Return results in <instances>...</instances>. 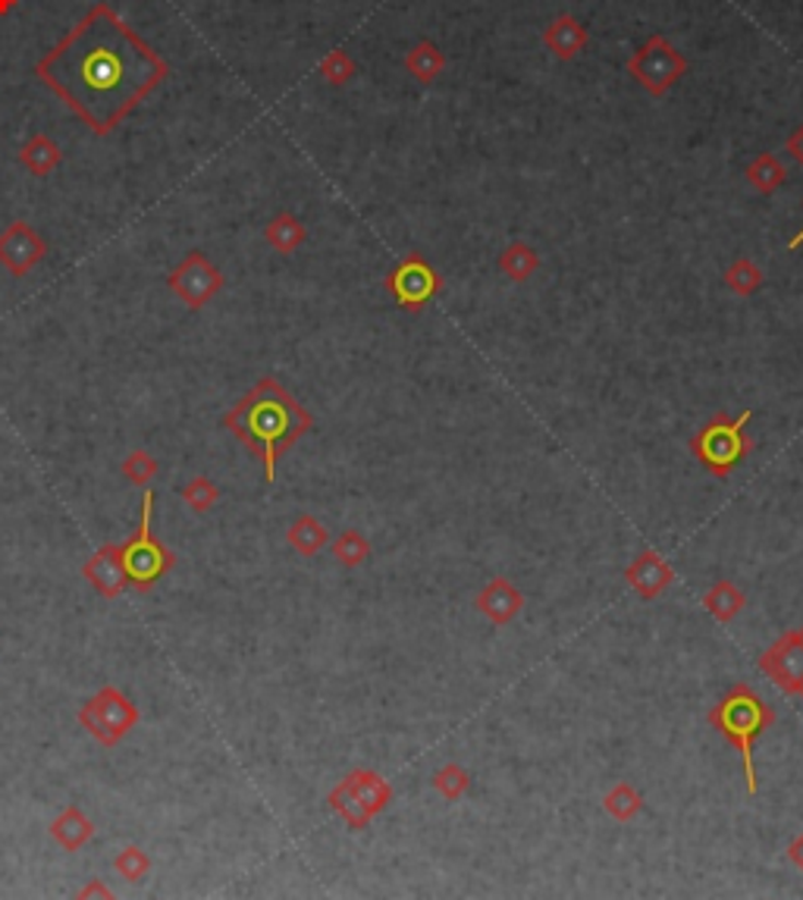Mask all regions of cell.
<instances>
[{
  "instance_id": "1",
  "label": "cell",
  "mask_w": 803,
  "mask_h": 900,
  "mask_svg": "<svg viewBox=\"0 0 803 900\" xmlns=\"http://www.w3.org/2000/svg\"><path fill=\"white\" fill-rule=\"evenodd\" d=\"M38 75L95 132H110L160 82L164 63L100 3L38 63Z\"/></svg>"
},
{
  "instance_id": "2",
  "label": "cell",
  "mask_w": 803,
  "mask_h": 900,
  "mask_svg": "<svg viewBox=\"0 0 803 900\" xmlns=\"http://www.w3.org/2000/svg\"><path fill=\"white\" fill-rule=\"evenodd\" d=\"M239 415H242V424H245L242 430H245L249 443L261 446L264 465H267V477L274 480L279 452L289 449L301 433L311 427V415L286 389H279L274 380H264L245 399Z\"/></svg>"
},
{
  "instance_id": "3",
  "label": "cell",
  "mask_w": 803,
  "mask_h": 900,
  "mask_svg": "<svg viewBox=\"0 0 803 900\" xmlns=\"http://www.w3.org/2000/svg\"><path fill=\"white\" fill-rule=\"evenodd\" d=\"M776 722V709L753 691L751 684H734L722 700L709 709V725L716 728L734 751L741 753L744 763V778H747V794L759 791L756 778V763H753V747L756 737Z\"/></svg>"
},
{
  "instance_id": "4",
  "label": "cell",
  "mask_w": 803,
  "mask_h": 900,
  "mask_svg": "<svg viewBox=\"0 0 803 900\" xmlns=\"http://www.w3.org/2000/svg\"><path fill=\"white\" fill-rule=\"evenodd\" d=\"M747 424H751V411H741L738 418L716 415L709 424H703L694 433V440H691L694 458L700 461L709 475L728 477L751 452V440L744 433Z\"/></svg>"
},
{
  "instance_id": "5",
  "label": "cell",
  "mask_w": 803,
  "mask_h": 900,
  "mask_svg": "<svg viewBox=\"0 0 803 900\" xmlns=\"http://www.w3.org/2000/svg\"><path fill=\"white\" fill-rule=\"evenodd\" d=\"M627 73L634 75L652 98L666 95L681 75L687 73V57L662 35H650L640 48L631 53Z\"/></svg>"
},
{
  "instance_id": "6",
  "label": "cell",
  "mask_w": 803,
  "mask_h": 900,
  "mask_svg": "<svg viewBox=\"0 0 803 900\" xmlns=\"http://www.w3.org/2000/svg\"><path fill=\"white\" fill-rule=\"evenodd\" d=\"M386 289L393 292V299L399 301L405 311H421L427 301L443 289V279L427 264V257L405 254L399 267L386 276Z\"/></svg>"
},
{
  "instance_id": "7",
  "label": "cell",
  "mask_w": 803,
  "mask_h": 900,
  "mask_svg": "<svg viewBox=\"0 0 803 900\" xmlns=\"http://www.w3.org/2000/svg\"><path fill=\"white\" fill-rule=\"evenodd\" d=\"M759 672L772 677L784 694L803 697V627L781 634L769 650L759 656Z\"/></svg>"
},
{
  "instance_id": "8",
  "label": "cell",
  "mask_w": 803,
  "mask_h": 900,
  "mask_svg": "<svg viewBox=\"0 0 803 900\" xmlns=\"http://www.w3.org/2000/svg\"><path fill=\"white\" fill-rule=\"evenodd\" d=\"M477 612L490 622V625L505 627L512 625L522 609H525V593L508 580V577H493L480 593H477Z\"/></svg>"
},
{
  "instance_id": "9",
  "label": "cell",
  "mask_w": 803,
  "mask_h": 900,
  "mask_svg": "<svg viewBox=\"0 0 803 900\" xmlns=\"http://www.w3.org/2000/svg\"><path fill=\"white\" fill-rule=\"evenodd\" d=\"M625 580L640 600H656L675 580V572H672V565L659 552L644 550L640 555H634V562L625 568Z\"/></svg>"
},
{
  "instance_id": "10",
  "label": "cell",
  "mask_w": 803,
  "mask_h": 900,
  "mask_svg": "<svg viewBox=\"0 0 803 900\" xmlns=\"http://www.w3.org/2000/svg\"><path fill=\"white\" fill-rule=\"evenodd\" d=\"M151 493L145 496V518H142V537L125 550L123 555V572L135 577V580H154L157 572L164 568V550L151 540Z\"/></svg>"
},
{
  "instance_id": "11",
  "label": "cell",
  "mask_w": 803,
  "mask_h": 900,
  "mask_svg": "<svg viewBox=\"0 0 803 900\" xmlns=\"http://www.w3.org/2000/svg\"><path fill=\"white\" fill-rule=\"evenodd\" d=\"M339 784L349 791L355 801L361 803V809H364L371 819L380 816V813L389 806V801H393L389 781L380 776V772H374V769H355V772H349Z\"/></svg>"
},
{
  "instance_id": "12",
  "label": "cell",
  "mask_w": 803,
  "mask_h": 900,
  "mask_svg": "<svg viewBox=\"0 0 803 900\" xmlns=\"http://www.w3.org/2000/svg\"><path fill=\"white\" fill-rule=\"evenodd\" d=\"M587 28L577 23L572 13H565V16H559V20H552L550 25H547V32H543V45L559 57V60H575L580 50L587 48Z\"/></svg>"
},
{
  "instance_id": "13",
  "label": "cell",
  "mask_w": 803,
  "mask_h": 900,
  "mask_svg": "<svg viewBox=\"0 0 803 900\" xmlns=\"http://www.w3.org/2000/svg\"><path fill=\"white\" fill-rule=\"evenodd\" d=\"M703 605H706V612L716 619V622H722V625H728V622H734L738 619V612L747 605V597H744V590H738V584L734 580H719L706 597H703Z\"/></svg>"
},
{
  "instance_id": "14",
  "label": "cell",
  "mask_w": 803,
  "mask_h": 900,
  "mask_svg": "<svg viewBox=\"0 0 803 900\" xmlns=\"http://www.w3.org/2000/svg\"><path fill=\"white\" fill-rule=\"evenodd\" d=\"M602 809H606V816H612L615 823H631V819H637L640 809H644V794H640L631 781H619V784H612V788L606 791Z\"/></svg>"
},
{
  "instance_id": "15",
  "label": "cell",
  "mask_w": 803,
  "mask_h": 900,
  "mask_svg": "<svg viewBox=\"0 0 803 900\" xmlns=\"http://www.w3.org/2000/svg\"><path fill=\"white\" fill-rule=\"evenodd\" d=\"M443 67H446V57H443V50L436 48L433 41H418L415 48L408 50V57H405V70L415 75L418 82H424V85H430L436 75L443 73Z\"/></svg>"
},
{
  "instance_id": "16",
  "label": "cell",
  "mask_w": 803,
  "mask_h": 900,
  "mask_svg": "<svg viewBox=\"0 0 803 900\" xmlns=\"http://www.w3.org/2000/svg\"><path fill=\"white\" fill-rule=\"evenodd\" d=\"M784 176H788L784 164L778 160L776 154H769V151H766V154H759L751 167H747V179H751V185L756 189V192H763V195H772V192H778V189H781V182H784Z\"/></svg>"
},
{
  "instance_id": "17",
  "label": "cell",
  "mask_w": 803,
  "mask_h": 900,
  "mask_svg": "<svg viewBox=\"0 0 803 900\" xmlns=\"http://www.w3.org/2000/svg\"><path fill=\"white\" fill-rule=\"evenodd\" d=\"M537 267H540V254L530 249V245H525V242H515V245H508L500 254V271L508 279H515V283L530 279V276L537 274Z\"/></svg>"
},
{
  "instance_id": "18",
  "label": "cell",
  "mask_w": 803,
  "mask_h": 900,
  "mask_svg": "<svg viewBox=\"0 0 803 900\" xmlns=\"http://www.w3.org/2000/svg\"><path fill=\"white\" fill-rule=\"evenodd\" d=\"M433 791L450 803H458L471 791V772L458 763H446L433 772Z\"/></svg>"
},
{
  "instance_id": "19",
  "label": "cell",
  "mask_w": 803,
  "mask_h": 900,
  "mask_svg": "<svg viewBox=\"0 0 803 900\" xmlns=\"http://www.w3.org/2000/svg\"><path fill=\"white\" fill-rule=\"evenodd\" d=\"M726 283L734 296L751 299V296L759 292V286H763V271L753 264L751 257H741V261H734L726 271Z\"/></svg>"
},
{
  "instance_id": "20",
  "label": "cell",
  "mask_w": 803,
  "mask_h": 900,
  "mask_svg": "<svg viewBox=\"0 0 803 900\" xmlns=\"http://www.w3.org/2000/svg\"><path fill=\"white\" fill-rule=\"evenodd\" d=\"M289 543L301 552V555H314L326 547V527L308 515H301L296 525L289 527Z\"/></svg>"
},
{
  "instance_id": "21",
  "label": "cell",
  "mask_w": 803,
  "mask_h": 900,
  "mask_svg": "<svg viewBox=\"0 0 803 900\" xmlns=\"http://www.w3.org/2000/svg\"><path fill=\"white\" fill-rule=\"evenodd\" d=\"M333 555H336V562H343L346 568H355V565H361V562L371 555V543H368L358 530H343L339 540L333 543Z\"/></svg>"
},
{
  "instance_id": "22",
  "label": "cell",
  "mask_w": 803,
  "mask_h": 900,
  "mask_svg": "<svg viewBox=\"0 0 803 900\" xmlns=\"http://www.w3.org/2000/svg\"><path fill=\"white\" fill-rule=\"evenodd\" d=\"M267 239H271V242H274L276 249L283 251V254H289V251H296L301 245V239H304V226H301L296 217L283 214V217H276L274 224H271V229H267Z\"/></svg>"
},
{
  "instance_id": "23",
  "label": "cell",
  "mask_w": 803,
  "mask_h": 900,
  "mask_svg": "<svg viewBox=\"0 0 803 900\" xmlns=\"http://www.w3.org/2000/svg\"><path fill=\"white\" fill-rule=\"evenodd\" d=\"M329 806H333V809H336V813L349 823V828H364L368 823H371V816L361 809V803L355 801L343 784H336V791L329 794Z\"/></svg>"
},
{
  "instance_id": "24",
  "label": "cell",
  "mask_w": 803,
  "mask_h": 900,
  "mask_svg": "<svg viewBox=\"0 0 803 900\" xmlns=\"http://www.w3.org/2000/svg\"><path fill=\"white\" fill-rule=\"evenodd\" d=\"M321 73H324L333 85H343V82H349L351 75H355V63H351L346 50H333L324 60Z\"/></svg>"
},
{
  "instance_id": "25",
  "label": "cell",
  "mask_w": 803,
  "mask_h": 900,
  "mask_svg": "<svg viewBox=\"0 0 803 900\" xmlns=\"http://www.w3.org/2000/svg\"><path fill=\"white\" fill-rule=\"evenodd\" d=\"M788 151L798 157V164H803V125H798V129L788 135Z\"/></svg>"
},
{
  "instance_id": "26",
  "label": "cell",
  "mask_w": 803,
  "mask_h": 900,
  "mask_svg": "<svg viewBox=\"0 0 803 900\" xmlns=\"http://www.w3.org/2000/svg\"><path fill=\"white\" fill-rule=\"evenodd\" d=\"M788 860H791V863H794V866L803 873V831L794 838V841H791V844H788Z\"/></svg>"
},
{
  "instance_id": "27",
  "label": "cell",
  "mask_w": 803,
  "mask_h": 900,
  "mask_svg": "<svg viewBox=\"0 0 803 900\" xmlns=\"http://www.w3.org/2000/svg\"><path fill=\"white\" fill-rule=\"evenodd\" d=\"M801 245H803V229H801V232H798V236H794V239H791V242H788V251H791V249H801Z\"/></svg>"
}]
</instances>
